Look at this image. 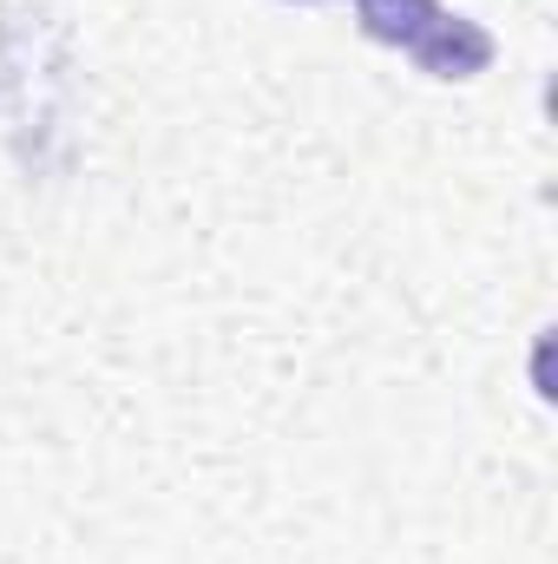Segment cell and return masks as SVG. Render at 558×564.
<instances>
[{
    "label": "cell",
    "mask_w": 558,
    "mask_h": 564,
    "mask_svg": "<svg viewBox=\"0 0 558 564\" xmlns=\"http://www.w3.org/2000/svg\"><path fill=\"white\" fill-rule=\"evenodd\" d=\"M355 20L375 46L408 53L427 79H473L493 66V33L440 0H355Z\"/></svg>",
    "instance_id": "1"
},
{
    "label": "cell",
    "mask_w": 558,
    "mask_h": 564,
    "mask_svg": "<svg viewBox=\"0 0 558 564\" xmlns=\"http://www.w3.org/2000/svg\"><path fill=\"white\" fill-rule=\"evenodd\" d=\"M296 7H315V0H296Z\"/></svg>",
    "instance_id": "2"
}]
</instances>
